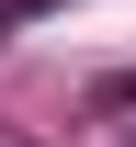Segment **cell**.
<instances>
[{"label":"cell","mask_w":136,"mask_h":147,"mask_svg":"<svg viewBox=\"0 0 136 147\" xmlns=\"http://www.w3.org/2000/svg\"><path fill=\"white\" fill-rule=\"evenodd\" d=\"M91 102H102V113H125V102H136V68H125V79H102Z\"/></svg>","instance_id":"6da1fadb"}]
</instances>
